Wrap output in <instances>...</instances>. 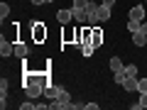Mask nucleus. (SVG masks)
I'll use <instances>...</instances> for the list:
<instances>
[{
    "label": "nucleus",
    "instance_id": "1",
    "mask_svg": "<svg viewBox=\"0 0 147 110\" xmlns=\"http://www.w3.org/2000/svg\"><path fill=\"white\" fill-rule=\"evenodd\" d=\"M71 105H74V103H71V95H69L66 91L61 88V91L57 93V98H54L52 103H49V108H57V110H69Z\"/></svg>",
    "mask_w": 147,
    "mask_h": 110
},
{
    "label": "nucleus",
    "instance_id": "2",
    "mask_svg": "<svg viewBox=\"0 0 147 110\" xmlns=\"http://www.w3.org/2000/svg\"><path fill=\"white\" fill-rule=\"evenodd\" d=\"M22 88H25V95H27V98H32V100L39 98V95L44 93V86H42V83H37V81H32V83L22 86Z\"/></svg>",
    "mask_w": 147,
    "mask_h": 110
},
{
    "label": "nucleus",
    "instance_id": "3",
    "mask_svg": "<svg viewBox=\"0 0 147 110\" xmlns=\"http://www.w3.org/2000/svg\"><path fill=\"white\" fill-rule=\"evenodd\" d=\"M32 39L34 42H44L47 39V27H44V22H32Z\"/></svg>",
    "mask_w": 147,
    "mask_h": 110
},
{
    "label": "nucleus",
    "instance_id": "4",
    "mask_svg": "<svg viewBox=\"0 0 147 110\" xmlns=\"http://www.w3.org/2000/svg\"><path fill=\"white\" fill-rule=\"evenodd\" d=\"M12 54H15V44H10L5 37H0V56L7 59V56H12Z\"/></svg>",
    "mask_w": 147,
    "mask_h": 110
},
{
    "label": "nucleus",
    "instance_id": "5",
    "mask_svg": "<svg viewBox=\"0 0 147 110\" xmlns=\"http://www.w3.org/2000/svg\"><path fill=\"white\" fill-rule=\"evenodd\" d=\"M145 17H147V10H145L142 5H135V7H130V20L145 22Z\"/></svg>",
    "mask_w": 147,
    "mask_h": 110
},
{
    "label": "nucleus",
    "instance_id": "6",
    "mask_svg": "<svg viewBox=\"0 0 147 110\" xmlns=\"http://www.w3.org/2000/svg\"><path fill=\"white\" fill-rule=\"evenodd\" d=\"M71 12H74V20H76V22L86 25V20H88V10H86V7H74L71 5Z\"/></svg>",
    "mask_w": 147,
    "mask_h": 110
},
{
    "label": "nucleus",
    "instance_id": "7",
    "mask_svg": "<svg viewBox=\"0 0 147 110\" xmlns=\"http://www.w3.org/2000/svg\"><path fill=\"white\" fill-rule=\"evenodd\" d=\"M91 44L93 47H100L103 44V30H100V25H96L93 32H91Z\"/></svg>",
    "mask_w": 147,
    "mask_h": 110
},
{
    "label": "nucleus",
    "instance_id": "8",
    "mask_svg": "<svg viewBox=\"0 0 147 110\" xmlns=\"http://www.w3.org/2000/svg\"><path fill=\"white\" fill-rule=\"evenodd\" d=\"M57 20L61 22V25H69V22H74V12L71 10H59L57 12Z\"/></svg>",
    "mask_w": 147,
    "mask_h": 110
},
{
    "label": "nucleus",
    "instance_id": "9",
    "mask_svg": "<svg viewBox=\"0 0 147 110\" xmlns=\"http://www.w3.org/2000/svg\"><path fill=\"white\" fill-rule=\"evenodd\" d=\"M132 44H135V47H145V44H147V34L140 32V30L132 32Z\"/></svg>",
    "mask_w": 147,
    "mask_h": 110
},
{
    "label": "nucleus",
    "instance_id": "10",
    "mask_svg": "<svg viewBox=\"0 0 147 110\" xmlns=\"http://www.w3.org/2000/svg\"><path fill=\"white\" fill-rule=\"evenodd\" d=\"M137 83H140V78H137V76H130V78H125L123 88H125L127 93H132V91H137Z\"/></svg>",
    "mask_w": 147,
    "mask_h": 110
},
{
    "label": "nucleus",
    "instance_id": "11",
    "mask_svg": "<svg viewBox=\"0 0 147 110\" xmlns=\"http://www.w3.org/2000/svg\"><path fill=\"white\" fill-rule=\"evenodd\" d=\"M110 20V7L108 5H98V22L103 25V22Z\"/></svg>",
    "mask_w": 147,
    "mask_h": 110
},
{
    "label": "nucleus",
    "instance_id": "12",
    "mask_svg": "<svg viewBox=\"0 0 147 110\" xmlns=\"http://www.w3.org/2000/svg\"><path fill=\"white\" fill-rule=\"evenodd\" d=\"M15 56L17 59H27L30 56V47H27V44H15Z\"/></svg>",
    "mask_w": 147,
    "mask_h": 110
},
{
    "label": "nucleus",
    "instance_id": "13",
    "mask_svg": "<svg viewBox=\"0 0 147 110\" xmlns=\"http://www.w3.org/2000/svg\"><path fill=\"white\" fill-rule=\"evenodd\" d=\"M76 47H79V52L84 54V56H91V54H93V49H96V47H93L91 42H79Z\"/></svg>",
    "mask_w": 147,
    "mask_h": 110
},
{
    "label": "nucleus",
    "instance_id": "14",
    "mask_svg": "<svg viewBox=\"0 0 147 110\" xmlns=\"http://www.w3.org/2000/svg\"><path fill=\"white\" fill-rule=\"evenodd\" d=\"M108 66H110V71L115 73V71H123V61H120V56H110V61H108Z\"/></svg>",
    "mask_w": 147,
    "mask_h": 110
},
{
    "label": "nucleus",
    "instance_id": "15",
    "mask_svg": "<svg viewBox=\"0 0 147 110\" xmlns=\"http://www.w3.org/2000/svg\"><path fill=\"white\" fill-rule=\"evenodd\" d=\"M59 91H61L59 86H52V83H49V86H44V98L54 100V98H57V93H59Z\"/></svg>",
    "mask_w": 147,
    "mask_h": 110
},
{
    "label": "nucleus",
    "instance_id": "16",
    "mask_svg": "<svg viewBox=\"0 0 147 110\" xmlns=\"http://www.w3.org/2000/svg\"><path fill=\"white\" fill-rule=\"evenodd\" d=\"M145 108H147V93H142L140 100H137V103H132V110H145Z\"/></svg>",
    "mask_w": 147,
    "mask_h": 110
},
{
    "label": "nucleus",
    "instance_id": "17",
    "mask_svg": "<svg viewBox=\"0 0 147 110\" xmlns=\"http://www.w3.org/2000/svg\"><path fill=\"white\" fill-rule=\"evenodd\" d=\"M7 15H10V5H7V3H0V20L5 22Z\"/></svg>",
    "mask_w": 147,
    "mask_h": 110
},
{
    "label": "nucleus",
    "instance_id": "18",
    "mask_svg": "<svg viewBox=\"0 0 147 110\" xmlns=\"http://www.w3.org/2000/svg\"><path fill=\"white\" fill-rule=\"evenodd\" d=\"M123 71H125V76H127V78H130V76H137V66H135V64H127V66L123 68Z\"/></svg>",
    "mask_w": 147,
    "mask_h": 110
},
{
    "label": "nucleus",
    "instance_id": "19",
    "mask_svg": "<svg viewBox=\"0 0 147 110\" xmlns=\"http://www.w3.org/2000/svg\"><path fill=\"white\" fill-rule=\"evenodd\" d=\"M140 25H142V22H137V20H130V22H127V30H130V34L140 30Z\"/></svg>",
    "mask_w": 147,
    "mask_h": 110
},
{
    "label": "nucleus",
    "instance_id": "20",
    "mask_svg": "<svg viewBox=\"0 0 147 110\" xmlns=\"http://www.w3.org/2000/svg\"><path fill=\"white\" fill-rule=\"evenodd\" d=\"M125 78H127V76H125V71H115V83H125Z\"/></svg>",
    "mask_w": 147,
    "mask_h": 110
},
{
    "label": "nucleus",
    "instance_id": "21",
    "mask_svg": "<svg viewBox=\"0 0 147 110\" xmlns=\"http://www.w3.org/2000/svg\"><path fill=\"white\" fill-rule=\"evenodd\" d=\"M137 91H140V93H147V78H140V83H137Z\"/></svg>",
    "mask_w": 147,
    "mask_h": 110
},
{
    "label": "nucleus",
    "instance_id": "22",
    "mask_svg": "<svg viewBox=\"0 0 147 110\" xmlns=\"http://www.w3.org/2000/svg\"><path fill=\"white\" fill-rule=\"evenodd\" d=\"M30 108H34V103H32V98H30V100H25V103H20V110H30Z\"/></svg>",
    "mask_w": 147,
    "mask_h": 110
},
{
    "label": "nucleus",
    "instance_id": "23",
    "mask_svg": "<svg viewBox=\"0 0 147 110\" xmlns=\"http://www.w3.org/2000/svg\"><path fill=\"white\" fill-rule=\"evenodd\" d=\"M91 0H74V7H88Z\"/></svg>",
    "mask_w": 147,
    "mask_h": 110
},
{
    "label": "nucleus",
    "instance_id": "24",
    "mask_svg": "<svg viewBox=\"0 0 147 110\" xmlns=\"http://www.w3.org/2000/svg\"><path fill=\"white\" fill-rule=\"evenodd\" d=\"M0 93H3V95H7V78H3V81H0Z\"/></svg>",
    "mask_w": 147,
    "mask_h": 110
},
{
    "label": "nucleus",
    "instance_id": "25",
    "mask_svg": "<svg viewBox=\"0 0 147 110\" xmlns=\"http://www.w3.org/2000/svg\"><path fill=\"white\" fill-rule=\"evenodd\" d=\"M34 108H37V110H47L49 103H34Z\"/></svg>",
    "mask_w": 147,
    "mask_h": 110
},
{
    "label": "nucleus",
    "instance_id": "26",
    "mask_svg": "<svg viewBox=\"0 0 147 110\" xmlns=\"http://www.w3.org/2000/svg\"><path fill=\"white\" fill-rule=\"evenodd\" d=\"M86 110H98V103H86Z\"/></svg>",
    "mask_w": 147,
    "mask_h": 110
},
{
    "label": "nucleus",
    "instance_id": "27",
    "mask_svg": "<svg viewBox=\"0 0 147 110\" xmlns=\"http://www.w3.org/2000/svg\"><path fill=\"white\" fill-rule=\"evenodd\" d=\"M140 32H145V34H147V20H145V22L140 25Z\"/></svg>",
    "mask_w": 147,
    "mask_h": 110
},
{
    "label": "nucleus",
    "instance_id": "28",
    "mask_svg": "<svg viewBox=\"0 0 147 110\" xmlns=\"http://www.w3.org/2000/svg\"><path fill=\"white\" fill-rule=\"evenodd\" d=\"M103 5H108V7H113V5H115V0H103Z\"/></svg>",
    "mask_w": 147,
    "mask_h": 110
},
{
    "label": "nucleus",
    "instance_id": "29",
    "mask_svg": "<svg viewBox=\"0 0 147 110\" xmlns=\"http://www.w3.org/2000/svg\"><path fill=\"white\" fill-rule=\"evenodd\" d=\"M47 0H32V5H44Z\"/></svg>",
    "mask_w": 147,
    "mask_h": 110
},
{
    "label": "nucleus",
    "instance_id": "30",
    "mask_svg": "<svg viewBox=\"0 0 147 110\" xmlns=\"http://www.w3.org/2000/svg\"><path fill=\"white\" fill-rule=\"evenodd\" d=\"M47 3H54V0H47Z\"/></svg>",
    "mask_w": 147,
    "mask_h": 110
},
{
    "label": "nucleus",
    "instance_id": "31",
    "mask_svg": "<svg viewBox=\"0 0 147 110\" xmlns=\"http://www.w3.org/2000/svg\"><path fill=\"white\" fill-rule=\"evenodd\" d=\"M145 20H147V17H145Z\"/></svg>",
    "mask_w": 147,
    "mask_h": 110
},
{
    "label": "nucleus",
    "instance_id": "32",
    "mask_svg": "<svg viewBox=\"0 0 147 110\" xmlns=\"http://www.w3.org/2000/svg\"><path fill=\"white\" fill-rule=\"evenodd\" d=\"M145 3H147V0H145Z\"/></svg>",
    "mask_w": 147,
    "mask_h": 110
}]
</instances>
